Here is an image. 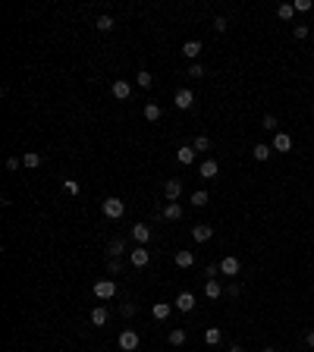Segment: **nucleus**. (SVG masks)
Returning <instances> with one entry per match:
<instances>
[{
	"instance_id": "obj_19",
	"label": "nucleus",
	"mask_w": 314,
	"mask_h": 352,
	"mask_svg": "<svg viewBox=\"0 0 314 352\" xmlns=\"http://www.w3.org/2000/svg\"><path fill=\"white\" fill-rule=\"evenodd\" d=\"M270 151H274V148H270V145H264V142H258V145L251 148L254 160H270Z\"/></svg>"
},
{
	"instance_id": "obj_32",
	"label": "nucleus",
	"mask_w": 314,
	"mask_h": 352,
	"mask_svg": "<svg viewBox=\"0 0 314 352\" xmlns=\"http://www.w3.org/2000/svg\"><path fill=\"white\" fill-rule=\"evenodd\" d=\"M185 76H192V79H201V76H205V66H201V63H192L189 70H185Z\"/></svg>"
},
{
	"instance_id": "obj_28",
	"label": "nucleus",
	"mask_w": 314,
	"mask_h": 352,
	"mask_svg": "<svg viewBox=\"0 0 314 352\" xmlns=\"http://www.w3.org/2000/svg\"><path fill=\"white\" fill-rule=\"evenodd\" d=\"M145 119H148V123H157V119H160V107L157 104H145Z\"/></svg>"
},
{
	"instance_id": "obj_22",
	"label": "nucleus",
	"mask_w": 314,
	"mask_h": 352,
	"mask_svg": "<svg viewBox=\"0 0 314 352\" xmlns=\"http://www.w3.org/2000/svg\"><path fill=\"white\" fill-rule=\"evenodd\" d=\"M113 16H98V19H95V29L98 32H110V29H113Z\"/></svg>"
},
{
	"instance_id": "obj_42",
	"label": "nucleus",
	"mask_w": 314,
	"mask_h": 352,
	"mask_svg": "<svg viewBox=\"0 0 314 352\" xmlns=\"http://www.w3.org/2000/svg\"><path fill=\"white\" fill-rule=\"evenodd\" d=\"M305 343H308V346H311V349H314V330H311V333H308V337H305Z\"/></svg>"
},
{
	"instance_id": "obj_6",
	"label": "nucleus",
	"mask_w": 314,
	"mask_h": 352,
	"mask_svg": "<svg viewBox=\"0 0 314 352\" xmlns=\"http://www.w3.org/2000/svg\"><path fill=\"white\" fill-rule=\"evenodd\" d=\"M210 236H214V227H210V223H195V227H192V239H195V242H208Z\"/></svg>"
},
{
	"instance_id": "obj_13",
	"label": "nucleus",
	"mask_w": 314,
	"mask_h": 352,
	"mask_svg": "<svg viewBox=\"0 0 314 352\" xmlns=\"http://www.w3.org/2000/svg\"><path fill=\"white\" fill-rule=\"evenodd\" d=\"M176 160H179V164H185V167L195 164V148H192V145H182V148L176 151Z\"/></svg>"
},
{
	"instance_id": "obj_39",
	"label": "nucleus",
	"mask_w": 314,
	"mask_h": 352,
	"mask_svg": "<svg viewBox=\"0 0 314 352\" xmlns=\"http://www.w3.org/2000/svg\"><path fill=\"white\" fill-rule=\"evenodd\" d=\"M239 293H242V289H239V283H233V286H226V296H230V299H239Z\"/></svg>"
},
{
	"instance_id": "obj_15",
	"label": "nucleus",
	"mask_w": 314,
	"mask_h": 352,
	"mask_svg": "<svg viewBox=\"0 0 314 352\" xmlns=\"http://www.w3.org/2000/svg\"><path fill=\"white\" fill-rule=\"evenodd\" d=\"M179 217H182V204H179V201H167L164 220H179Z\"/></svg>"
},
{
	"instance_id": "obj_10",
	"label": "nucleus",
	"mask_w": 314,
	"mask_h": 352,
	"mask_svg": "<svg viewBox=\"0 0 314 352\" xmlns=\"http://www.w3.org/2000/svg\"><path fill=\"white\" fill-rule=\"evenodd\" d=\"M132 239H135L139 245H148V242H151V227H145V223H135V227H132Z\"/></svg>"
},
{
	"instance_id": "obj_29",
	"label": "nucleus",
	"mask_w": 314,
	"mask_h": 352,
	"mask_svg": "<svg viewBox=\"0 0 314 352\" xmlns=\"http://www.w3.org/2000/svg\"><path fill=\"white\" fill-rule=\"evenodd\" d=\"M277 16H279V19H283V22H289L292 16H295V6H292V3H283V6H279V10H277Z\"/></svg>"
},
{
	"instance_id": "obj_18",
	"label": "nucleus",
	"mask_w": 314,
	"mask_h": 352,
	"mask_svg": "<svg viewBox=\"0 0 314 352\" xmlns=\"http://www.w3.org/2000/svg\"><path fill=\"white\" fill-rule=\"evenodd\" d=\"M289 148H292V139L286 132H277L274 135V151H289Z\"/></svg>"
},
{
	"instance_id": "obj_24",
	"label": "nucleus",
	"mask_w": 314,
	"mask_h": 352,
	"mask_svg": "<svg viewBox=\"0 0 314 352\" xmlns=\"http://www.w3.org/2000/svg\"><path fill=\"white\" fill-rule=\"evenodd\" d=\"M176 264H179V268H192V264H195V252H176Z\"/></svg>"
},
{
	"instance_id": "obj_35",
	"label": "nucleus",
	"mask_w": 314,
	"mask_h": 352,
	"mask_svg": "<svg viewBox=\"0 0 314 352\" xmlns=\"http://www.w3.org/2000/svg\"><path fill=\"white\" fill-rule=\"evenodd\" d=\"M292 35H295V41H305V38H308V25H295Z\"/></svg>"
},
{
	"instance_id": "obj_27",
	"label": "nucleus",
	"mask_w": 314,
	"mask_h": 352,
	"mask_svg": "<svg viewBox=\"0 0 314 352\" xmlns=\"http://www.w3.org/2000/svg\"><path fill=\"white\" fill-rule=\"evenodd\" d=\"M126 252V242H123V239H113V242H110V258H120V255Z\"/></svg>"
},
{
	"instance_id": "obj_2",
	"label": "nucleus",
	"mask_w": 314,
	"mask_h": 352,
	"mask_svg": "<svg viewBox=\"0 0 314 352\" xmlns=\"http://www.w3.org/2000/svg\"><path fill=\"white\" fill-rule=\"evenodd\" d=\"M239 271H242V261L236 258V255L220 258V274H223V277H239Z\"/></svg>"
},
{
	"instance_id": "obj_7",
	"label": "nucleus",
	"mask_w": 314,
	"mask_h": 352,
	"mask_svg": "<svg viewBox=\"0 0 314 352\" xmlns=\"http://www.w3.org/2000/svg\"><path fill=\"white\" fill-rule=\"evenodd\" d=\"M120 349H123V352L139 349V333H135V330H123V333H120Z\"/></svg>"
},
{
	"instance_id": "obj_40",
	"label": "nucleus",
	"mask_w": 314,
	"mask_h": 352,
	"mask_svg": "<svg viewBox=\"0 0 314 352\" xmlns=\"http://www.w3.org/2000/svg\"><path fill=\"white\" fill-rule=\"evenodd\" d=\"M120 312H123V317H132V314H135V305H123Z\"/></svg>"
},
{
	"instance_id": "obj_31",
	"label": "nucleus",
	"mask_w": 314,
	"mask_h": 352,
	"mask_svg": "<svg viewBox=\"0 0 314 352\" xmlns=\"http://www.w3.org/2000/svg\"><path fill=\"white\" fill-rule=\"evenodd\" d=\"M192 148H195V151H208V148H210V139H208V135H195Z\"/></svg>"
},
{
	"instance_id": "obj_30",
	"label": "nucleus",
	"mask_w": 314,
	"mask_h": 352,
	"mask_svg": "<svg viewBox=\"0 0 314 352\" xmlns=\"http://www.w3.org/2000/svg\"><path fill=\"white\" fill-rule=\"evenodd\" d=\"M192 204H195V208H205V204H208V192H205V189L192 192Z\"/></svg>"
},
{
	"instance_id": "obj_8",
	"label": "nucleus",
	"mask_w": 314,
	"mask_h": 352,
	"mask_svg": "<svg viewBox=\"0 0 314 352\" xmlns=\"http://www.w3.org/2000/svg\"><path fill=\"white\" fill-rule=\"evenodd\" d=\"M164 195H167V201H179V195H182V183H179V179H167Z\"/></svg>"
},
{
	"instance_id": "obj_21",
	"label": "nucleus",
	"mask_w": 314,
	"mask_h": 352,
	"mask_svg": "<svg viewBox=\"0 0 314 352\" xmlns=\"http://www.w3.org/2000/svg\"><path fill=\"white\" fill-rule=\"evenodd\" d=\"M151 314H154L157 321H167V317H170V302H154V308H151Z\"/></svg>"
},
{
	"instance_id": "obj_20",
	"label": "nucleus",
	"mask_w": 314,
	"mask_h": 352,
	"mask_svg": "<svg viewBox=\"0 0 314 352\" xmlns=\"http://www.w3.org/2000/svg\"><path fill=\"white\" fill-rule=\"evenodd\" d=\"M205 296H208V299H220V296H223V286H220L217 280H208V283H205Z\"/></svg>"
},
{
	"instance_id": "obj_23",
	"label": "nucleus",
	"mask_w": 314,
	"mask_h": 352,
	"mask_svg": "<svg viewBox=\"0 0 314 352\" xmlns=\"http://www.w3.org/2000/svg\"><path fill=\"white\" fill-rule=\"evenodd\" d=\"M151 82H154V79H151L148 70H139V73H135V85H139V88H151Z\"/></svg>"
},
{
	"instance_id": "obj_34",
	"label": "nucleus",
	"mask_w": 314,
	"mask_h": 352,
	"mask_svg": "<svg viewBox=\"0 0 314 352\" xmlns=\"http://www.w3.org/2000/svg\"><path fill=\"white\" fill-rule=\"evenodd\" d=\"M63 189H66L70 195H79V192H82V186L75 183V179H66V183H63Z\"/></svg>"
},
{
	"instance_id": "obj_33",
	"label": "nucleus",
	"mask_w": 314,
	"mask_h": 352,
	"mask_svg": "<svg viewBox=\"0 0 314 352\" xmlns=\"http://www.w3.org/2000/svg\"><path fill=\"white\" fill-rule=\"evenodd\" d=\"M261 126H264V129H267V132H274V129H277V126H279V123H277V117H274V114H267L264 119H261Z\"/></svg>"
},
{
	"instance_id": "obj_11",
	"label": "nucleus",
	"mask_w": 314,
	"mask_h": 352,
	"mask_svg": "<svg viewBox=\"0 0 314 352\" xmlns=\"http://www.w3.org/2000/svg\"><path fill=\"white\" fill-rule=\"evenodd\" d=\"M198 173H201V179H217V173H220V164H217V160H201Z\"/></svg>"
},
{
	"instance_id": "obj_9",
	"label": "nucleus",
	"mask_w": 314,
	"mask_h": 352,
	"mask_svg": "<svg viewBox=\"0 0 314 352\" xmlns=\"http://www.w3.org/2000/svg\"><path fill=\"white\" fill-rule=\"evenodd\" d=\"M129 261L135 264V268H148V261H151V252H148L145 245H139V248H135V252L129 255Z\"/></svg>"
},
{
	"instance_id": "obj_16",
	"label": "nucleus",
	"mask_w": 314,
	"mask_h": 352,
	"mask_svg": "<svg viewBox=\"0 0 314 352\" xmlns=\"http://www.w3.org/2000/svg\"><path fill=\"white\" fill-rule=\"evenodd\" d=\"M176 308H179V312H192V308H195V296L192 293H179V296H176Z\"/></svg>"
},
{
	"instance_id": "obj_4",
	"label": "nucleus",
	"mask_w": 314,
	"mask_h": 352,
	"mask_svg": "<svg viewBox=\"0 0 314 352\" xmlns=\"http://www.w3.org/2000/svg\"><path fill=\"white\" fill-rule=\"evenodd\" d=\"M173 104L179 107V110H192L195 107V94L189 88H179V91H176V98H173Z\"/></svg>"
},
{
	"instance_id": "obj_37",
	"label": "nucleus",
	"mask_w": 314,
	"mask_h": 352,
	"mask_svg": "<svg viewBox=\"0 0 314 352\" xmlns=\"http://www.w3.org/2000/svg\"><path fill=\"white\" fill-rule=\"evenodd\" d=\"M107 271H110V274H120V271H123L120 258H110V261H107Z\"/></svg>"
},
{
	"instance_id": "obj_38",
	"label": "nucleus",
	"mask_w": 314,
	"mask_h": 352,
	"mask_svg": "<svg viewBox=\"0 0 314 352\" xmlns=\"http://www.w3.org/2000/svg\"><path fill=\"white\" fill-rule=\"evenodd\" d=\"M311 10V0H295V13H308Z\"/></svg>"
},
{
	"instance_id": "obj_43",
	"label": "nucleus",
	"mask_w": 314,
	"mask_h": 352,
	"mask_svg": "<svg viewBox=\"0 0 314 352\" xmlns=\"http://www.w3.org/2000/svg\"><path fill=\"white\" fill-rule=\"evenodd\" d=\"M230 352H245V349L242 346H230Z\"/></svg>"
},
{
	"instance_id": "obj_17",
	"label": "nucleus",
	"mask_w": 314,
	"mask_h": 352,
	"mask_svg": "<svg viewBox=\"0 0 314 352\" xmlns=\"http://www.w3.org/2000/svg\"><path fill=\"white\" fill-rule=\"evenodd\" d=\"M182 54H185V57H189L192 63H195V57L201 54V41H198V38H195V41H185V44H182Z\"/></svg>"
},
{
	"instance_id": "obj_14",
	"label": "nucleus",
	"mask_w": 314,
	"mask_h": 352,
	"mask_svg": "<svg viewBox=\"0 0 314 352\" xmlns=\"http://www.w3.org/2000/svg\"><path fill=\"white\" fill-rule=\"evenodd\" d=\"M41 160H44V157H41L38 151H25V154H22V167H29V170H38Z\"/></svg>"
},
{
	"instance_id": "obj_12",
	"label": "nucleus",
	"mask_w": 314,
	"mask_h": 352,
	"mask_svg": "<svg viewBox=\"0 0 314 352\" xmlns=\"http://www.w3.org/2000/svg\"><path fill=\"white\" fill-rule=\"evenodd\" d=\"M107 317H110V312H107L104 305H95V308H91V324H95V327H104Z\"/></svg>"
},
{
	"instance_id": "obj_5",
	"label": "nucleus",
	"mask_w": 314,
	"mask_h": 352,
	"mask_svg": "<svg viewBox=\"0 0 314 352\" xmlns=\"http://www.w3.org/2000/svg\"><path fill=\"white\" fill-rule=\"evenodd\" d=\"M110 91H113V98H116V101H129V94H132V85L126 82V79H116L113 85H110Z\"/></svg>"
},
{
	"instance_id": "obj_41",
	"label": "nucleus",
	"mask_w": 314,
	"mask_h": 352,
	"mask_svg": "<svg viewBox=\"0 0 314 352\" xmlns=\"http://www.w3.org/2000/svg\"><path fill=\"white\" fill-rule=\"evenodd\" d=\"M6 170H19V157H10V160H6Z\"/></svg>"
},
{
	"instance_id": "obj_25",
	"label": "nucleus",
	"mask_w": 314,
	"mask_h": 352,
	"mask_svg": "<svg viewBox=\"0 0 314 352\" xmlns=\"http://www.w3.org/2000/svg\"><path fill=\"white\" fill-rule=\"evenodd\" d=\"M220 340H223V333H220V327H208V330H205V343H210V346H217Z\"/></svg>"
},
{
	"instance_id": "obj_1",
	"label": "nucleus",
	"mask_w": 314,
	"mask_h": 352,
	"mask_svg": "<svg viewBox=\"0 0 314 352\" xmlns=\"http://www.w3.org/2000/svg\"><path fill=\"white\" fill-rule=\"evenodd\" d=\"M101 211H104L107 220H120L123 214H126V201H120V198H113V195H110V198L101 201Z\"/></svg>"
},
{
	"instance_id": "obj_3",
	"label": "nucleus",
	"mask_w": 314,
	"mask_h": 352,
	"mask_svg": "<svg viewBox=\"0 0 314 352\" xmlns=\"http://www.w3.org/2000/svg\"><path fill=\"white\" fill-rule=\"evenodd\" d=\"M116 296V283L113 280H98L95 283V299H113Z\"/></svg>"
},
{
	"instance_id": "obj_44",
	"label": "nucleus",
	"mask_w": 314,
	"mask_h": 352,
	"mask_svg": "<svg viewBox=\"0 0 314 352\" xmlns=\"http://www.w3.org/2000/svg\"><path fill=\"white\" fill-rule=\"evenodd\" d=\"M264 352H277V349H264Z\"/></svg>"
},
{
	"instance_id": "obj_26",
	"label": "nucleus",
	"mask_w": 314,
	"mask_h": 352,
	"mask_svg": "<svg viewBox=\"0 0 314 352\" xmlns=\"http://www.w3.org/2000/svg\"><path fill=\"white\" fill-rule=\"evenodd\" d=\"M182 343H185V330L173 327V330H170V346H182Z\"/></svg>"
},
{
	"instance_id": "obj_36",
	"label": "nucleus",
	"mask_w": 314,
	"mask_h": 352,
	"mask_svg": "<svg viewBox=\"0 0 314 352\" xmlns=\"http://www.w3.org/2000/svg\"><path fill=\"white\" fill-rule=\"evenodd\" d=\"M226 29H230V22H226L223 16H217V19H214V32H220V35H223Z\"/></svg>"
}]
</instances>
